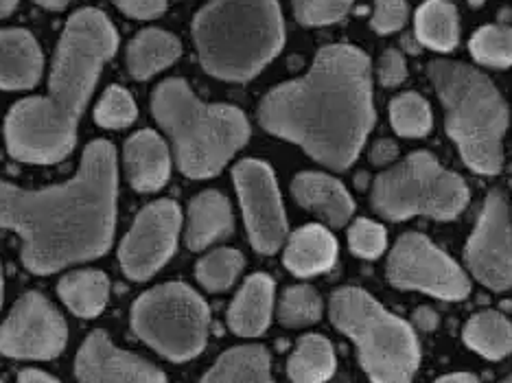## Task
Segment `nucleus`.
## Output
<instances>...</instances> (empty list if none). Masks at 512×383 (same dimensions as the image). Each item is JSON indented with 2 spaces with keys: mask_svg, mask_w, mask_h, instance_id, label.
<instances>
[{
  "mask_svg": "<svg viewBox=\"0 0 512 383\" xmlns=\"http://www.w3.org/2000/svg\"><path fill=\"white\" fill-rule=\"evenodd\" d=\"M348 243H351V250L357 257L377 259L386 250V228L370 222V219H357L351 230H348Z\"/></svg>",
  "mask_w": 512,
  "mask_h": 383,
  "instance_id": "72a5a7b5",
  "label": "nucleus"
},
{
  "mask_svg": "<svg viewBox=\"0 0 512 383\" xmlns=\"http://www.w3.org/2000/svg\"><path fill=\"white\" fill-rule=\"evenodd\" d=\"M331 320L357 346L366 375L377 383L410 381L421 362L416 335L364 289L344 287L331 296Z\"/></svg>",
  "mask_w": 512,
  "mask_h": 383,
  "instance_id": "0eeeda50",
  "label": "nucleus"
},
{
  "mask_svg": "<svg viewBox=\"0 0 512 383\" xmlns=\"http://www.w3.org/2000/svg\"><path fill=\"white\" fill-rule=\"evenodd\" d=\"M125 171L136 191L151 193L165 187L171 173V158L165 141L151 130L134 134L125 143Z\"/></svg>",
  "mask_w": 512,
  "mask_h": 383,
  "instance_id": "dca6fc26",
  "label": "nucleus"
},
{
  "mask_svg": "<svg viewBox=\"0 0 512 383\" xmlns=\"http://www.w3.org/2000/svg\"><path fill=\"white\" fill-rule=\"evenodd\" d=\"M116 217V149L86 147L77 176L44 191L0 182V228L22 237V263L33 274L99 259L112 246Z\"/></svg>",
  "mask_w": 512,
  "mask_h": 383,
  "instance_id": "f257e3e1",
  "label": "nucleus"
},
{
  "mask_svg": "<svg viewBox=\"0 0 512 383\" xmlns=\"http://www.w3.org/2000/svg\"><path fill=\"white\" fill-rule=\"evenodd\" d=\"M289 379L298 383H320L335 373L333 346L322 335H305L287 362Z\"/></svg>",
  "mask_w": 512,
  "mask_h": 383,
  "instance_id": "a878e982",
  "label": "nucleus"
},
{
  "mask_svg": "<svg viewBox=\"0 0 512 383\" xmlns=\"http://www.w3.org/2000/svg\"><path fill=\"white\" fill-rule=\"evenodd\" d=\"M20 381H25V383H55L57 379L49 373H42V370L29 368V370H22Z\"/></svg>",
  "mask_w": 512,
  "mask_h": 383,
  "instance_id": "ea45409f",
  "label": "nucleus"
},
{
  "mask_svg": "<svg viewBox=\"0 0 512 383\" xmlns=\"http://www.w3.org/2000/svg\"><path fill=\"white\" fill-rule=\"evenodd\" d=\"M204 381L232 383V381H272L270 355L263 346H239L219 357V362L208 370Z\"/></svg>",
  "mask_w": 512,
  "mask_h": 383,
  "instance_id": "393cba45",
  "label": "nucleus"
},
{
  "mask_svg": "<svg viewBox=\"0 0 512 383\" xmlns=\"http://www.w3.org/2000/svg\"><path fill=\"white\" fill-rule=\"evenodd\" d=\"M60 298L66 307L81 318H95L108 303L110 281L108 276L97 270H81L62 278Z\"/></svg>",
  "mask_w": 512,
  "mask_h": 383,
  "instance_id": "5701e85b",
  "label": "nucleus"
},
{
  "mask_svg": "<svg viewBox=\"0 0 512 383\" xmlns=\"http://www.w3.org/2000/svg\"><path fill=\"white\" fill-rule=\"evenodd\" d=\"M464 342L486 359H504L512 353V324L497 311H482L464 327Z\"/></svg>",
  "mask_w": 512,
  "mask_h": 383,
  "instance_id": "bb28decb",
  "label": "nucleus"
},
{
  "mask_svg": "<svg viewBox=\"0 0 512 383\" xmlns=\"http://www.w3.org/2000/svg\"><path fill=\"white\" fill-rule=\"evenodd\" d=\"M0 305H3V270H0Z\"/></svg>",
  "mask_w": 512,
  "mask_h": 383,
  "instance_id": "c03bdc74",
  "label": "nucleus"
},
{
  "mask_svg": "<svg viewBox=\"0 0 512 383\" xmlns=\"http://www.w3.org/2000/svg\"><path fill=\"white\" fill-rule=\"evenodd\" d=\"M151 112L176 145L186 178H213L248 143L246 114L232 106H206L184 79H167L151 97Z\"/></svg>",
  "mask_w": 512,
  "mask_h": 383,
  "instance_id": "39448f33",
  "label": "nucleus"
},
{
  "mask_svg": "<svg viewBox=\"0 0 512 383\" xmlns=\"http://www.w3.org/2000/svg\"><path fill=\"white\" fill-rule=\"evenodd\" d=\"M193 36L208 73L248 81L283 49L281 7L276 0H213L195 16Z\"/></svg>",
  "mask_w": 512,
  "mask_h": 383,
  "instance_id": "20e7f679",
  "label": "nucleus"
},
{
  "mask_svg": "<svg viewBox=\"0 0 512 383\" xmlns=\"http://www.w3.org/2000/svg\"><path fill=\"white\" fill-rule=\"evenodd\" d=\"M232 178L254 250L274 254L287 237V217L272 169L261 160H241Z\"/></svg>",
  "mask_w": 512,
  "mask_h": 383,
  "instance_id": "9b49d317",
  "label": "nucleus"
},
{
  "mask_svg": "<svg viewBox=\"0 0 512 383\" xmlns=\"http://www.w3.org/2000/svg\"><path fill=\"white\" fill-rule=\"evenodd\" d=\"M397 156H399V147L394 141H388V138H383V141L375 143V147L370 149L372 165H379V167L392 165V162L397 160Z\"/></svg>",
  "mask_w": 512,
  "mask_h": 383,
  "instance_id": "4c0bfd02",
  "label": "nucleus"
},
{
  "mask_svg": "<svg viewBox=\"0 0 512 383\" xmlns=\"http://www.w3.org/2000/svg\"><path fill=\"white\" fill-rule=\"evenodd\" d=\"M377 75H379V81L386 88H397L401 86L405 77H407V68H405V60L403 55L399 51H386L381 55L379 60V66H377Z\"/></svg>",
  "mask_w": 512,
  "mask_h": 383,
  "instance_id": "c9c22d12",
  "label": "nucleus"
},
{
  "mask_svg": "<svg viewBox=\"0 0 512 383\" xmlns=\"http://www.w3.org/2000/svg\"><path fill=\"white\" fill-rule=\"evenodd\" d=\"M116 44L112 22L101 11L81 9L68 20L55 55L49 97L20 101L7 116L5 138L11 156L49 165L71 154L79 116Z\"/></svg>",
  "mask_w": 512,
  "mask_h": 383,
  "instance_id": "7ed1b4c3",
  "label": "nucleus"
},
{
  "mask_svg": "<svg viewBox=\"0 0 512 383\" xmlns=\"http://www.w3.org/2000/svg\"><path fill=\"white\" fill-rule=\"evenodd\" d=\"M259 121L322 165L348 169L375 125L368 57L355 46H327L305 77L274 88L261 101Z\"/></svg>",
  "mask_w": 512,
  "mask_h": 383,
  "instance_id": "f03ea898",
  "label": "nucleus"
},
{
  "mask_svg": "<svg viewBox=\"0 0 512 383\" xmlns=\"http://www.w3.org/2000/svg\"><path fill=\"white\" fill-rule=\"evenodd\" d=\"M427 73L445 103L447 134L464 162L482 176H497L504 165L508 106L493 81L467 64L449 60H434Z\"/></svg>",
  "mask_w": 512,
  "mask_h": 383,
  "instance_id": "423d86ee",
  "label": "nucleus"
},
{
  "mask_svg": "<svg viewBox=\"0 0 512 383\" xmlns=\"http://www.w3.org/2000/svg\"><path fill=\"white\" fill-rule=\"evenodd\" d=\"M211 313L184 283H167L136 300L132 329L145 344L171 362H186L204 351Z\"/></svg>",
  "mask_w": 512,
  "mask_h": 383,
  "instance_id": "1a4fd4ad",
  "label": "nucleus"
},
{
  "mask_svg": "<svg viewBox=\"0 0 512 383\" xmlns=\"http://www.w3.org/2000/svg\"><path fill=\"white\" fill-rule=\"evenodd\" d=\"M292 193L302 208L320 215L333 228L344 226L355 211L344 184L324 173H300L292 182Z\"/></svg>",
  "mask_w": 512,
  "mask_h": 383,
  "instance_id": "f3484780",
  "label": "nucleus"
},
{
  "mask_svg": "<svg viewBox=\"0 0 512 383\" xmlns=\"http://www.w3.org/2000/svg\"><path fill=\"white\" fill-rule=\"evenodd\" d=\"M471 55L477 62L493 68L512 66V29L482 27L471 38Z\"/></svg>",
  "mask_w": 512,
  "mask_h": 383,
  "instance_id": "7c9ffc66",
  "label": "nucleus"
},
{
  "mask_svg": "<svg viewBox=\"0 0 512 383\" xmlns=\"http://www.w3.org/2000/svg\"><path fill=\"white\" fill-rule=\"evenodd\" d=\"M388 278L399 289H418L442 300H462L471 283L460 265L418 232H407L388 259Z\"/></svg>",
  "mask_w": 512,
  "mask_h": 383,
  "instance_id": "9d476101",
  "label": "nucleus"
},
{
  "mask_svg": "<svg viewBox=\"0 0 512 383\" xmlns=\"http://www.w3.org/2000/svg\"><path fill=\"white\" fill-rule=\"evenodd\" d=\"M180 226L182 213L176 202L158 200L143 208L121 243L119 259L125 274L134 281L154 276L176 252Z\"/></svg>",
  "mask_w": 512,
  "mask_h": 383,
  "instance_id": "ddd939ff",
  "label": "nucleus"
},
{
  "mask_svg": "<svg viewBox=\"0 0 512 383\" xmlns=\"http://www.w3.org/2000/svg\"><path fill=\"white\" fill-rule=\"evenodd\" d=\"M506 381H510V383H512V375H510V377H508V379H506Z\"/></svg>",
  "mask_w": 512,
  "mask_h": 383,
  "instance_id": "a18cd8bd",
  "label": "nucleus"
},
{
  "mask_svg": "<svg viewBox=\"0 0 512 383\" xmlns=\"http://www.w3.org/2000/svg\"><path fill=\"white\" fill-rule=\"evenodd\" d=\"M42 7L46 9H64L68 5V0H36Z\"/></svg>",
  "mask_w": 512,
  "mask_h": 383,
  "instance_id": "37998d69",
  "label": "nucleus"
},
{
  "mask_svg": "<svg viewBox=\"0 0 512 383\" xmlns=\"http://www.w3.org/2000/svg\"><path fill=\"white\" fill-rule=\"evenodd\" d=\"M274 281L267 274H254L243 283L241 292L228 309L230 329L243 338L261 335L272 320Z\"/></svg>",
  "mask_w": 512,
  "mask_h": 383,
  "instance_id": "6ab92c4d",
  "label": "nucleus"
},
{
  "mask_svg": "<svg viewBox=\"0 0 512 383\" xmlns=\"http://www.w3.org/2000/svg\"><path fill=\"white\" fill-rule=\"evenodd\" d=\"M64 318L42 294H25L0 327V353L16 359H55L64 351Z\"/></svg>",
  "mask_w": 512,
  "mask_h": 383,
  "instance_id": "f8f14e48",
  "label": "nucleus"
},
{
  "mask_svg": "<svg viewBox=\"0 0 512 383\" xmlns=\"http://www.w3.org/2000/svg\"><path fill=\"white\" fill-rule=\"evenodd\" d=\"M322 316V300L318 292L309 285H294L285 289L278 305V320L283 327L300 329L318 322Z\"/></svg>",
  "mask_w": 512,
  "mask_h": 383,
  "instance_id": "c85d7f7f",
  "label": "nucleus"
},
{
  "mask_svg": "<svg viewBox=\"0 0 512 383\" xmlns=\"http://www.w3.org/2000/svg\"><path fill=\"white\" fill-rule=\"evenodd\" d=\"M464 257L471 274L488 289L504 292L512 287L510 208L502 193L495 191L486 197Z\"/></svg>",
  "mask_w": 512,
  "mask_h": 383,
  "instance_id": "4468645a",
  "label": "nucleus"
},
{
  "mask_svg": "<svg viewBox=\"0 0 512 383\" xmlns=\"http://www.w3.org/2000/svg\"><path fill=\"white\" fill-rule=\"evenodd\" d=\"M230 202L217 191H204L189 206V226H186V246L191 250H204L211 243L232 235Z\"/></svg>",
  "mask_w": 512,
  "mask_h": 383,
  "instance_id": "412c9836",
  "label": "nucleus"
},
{
  "mask_svg": "<svg viewBox=\"0 0 512 383\" xmlns=\"http://www.w3.org/2000/svg\"><path fill=\"white\" fill-rule=\"evenodd\" d=\"M390 119L394 130L407 138H421L432 132V110L416 92H403L390 103Z\"/></svg>",
  "mask_w": 512,
  "mask_h": 383,
  "instance_id": "cd10ccee",
  "label": "nucleus"
},
{
  "mask_svg": "<svg viewBox=\"0 0 512 383\" xmlns=\"http://www.w3.org/2000/svg\"><path fill=\"white\" fill-rule=\"evenodd\" d=\"M355 0H294L296 18L307 27L333 25L342 20Z\"/></svg>",
  "mask_w": 512,
  "mask_h": 383,
  "instance_id": "473e14b6",
  "label": "nucleus"
},
{
  "mask_svg": "<svg viewBox=\"0 0 512 383\" xmlns=\"http://www.w3.org/2000/svg\"><path fill=\"white\" fill-rule=\"evenodd\" d=\"M114 3L119 5V9L125 11L127 16L138 20L160 16L162 11L167 9V0H114Z\"/></svg>",
  "mask_w": 512,
  "mask_h": 383,
  "instance_id": "e433bc0d",
  "label": "nucleus"
},
{
  "mask_svg": "<svg viewBox=\"0 0 512 383\" xmlns=\"http://www.w3.org/2000/svg\"><path fill=\"white\" fill-rule=\"evenodd\" d=\"M77 377L79 381L90 383H162L167 377L162 375L154 364L147 359L136 357L132 353H125L116 348L110 338L103 331H95L81 346L77 355Z\"/></svg>",
  "mask_w": 512,
  "mask_h": 383,
  "instance_id": "2eb2a0df",
  "label": "nucleus"
},
{
  "mask_svg": "<svg viewBox=\"0 0 512 383\" xmlns=\"http://www.w3.org/2000/svg\"><path fill=\"white\" fill-rule=\"evenodd\" d=\"M337 259V241L327 228L322 226H305L296 230L285 248V265L287 270L309 278L322 272H329Z\"/></svg>",
  "mask_w": 512,
  "mask_h": 383,
  "instance_id": "aec40b11",
  "label": "nucleus"
},
{
  "mask_svg": "<svg viewBox=\"0 0 512 383\" xmlns=\"http://www.w3.org/2000/svg\"><path fill=\"white\" fill-rule=\"evenodd\" d=\"M372 206L390 219L403 222L425 215L440 222L456 219L469 204V187L458 173L440 167L429 152H416L372 184Z\"/></svg>",
  "mask_w": 512,
  "mask_h": 383,
  "instance_id": "6e6552de",
  "label": "nucleus"
},
{
  "mask_svg": "<svg viewBox=\"0 0 512 383\" xmlns=\"http://www.w3.org/2000/svg\"><path fill=\"white\" fill-rule=\"evenodd\" d=\"M42 75V51L29 31L0 29V88L25 90Z\"/></svg>",
  "mask_w": 512,
  "mask_h": 383,
  "instance_id": "a211bd4d",
  "label": "nucleus"
},
{
  "mask_svg": "<svg viewBox=\"0 0 512 383\" xmlns=\"http://www.w3.org/2000/svg\"><path fill=\"white\" fill-rule=\"evenodd\" d=\"M180 53L182 46L178 38H173L167 31L147 29L127 46V68H130L132 77L149 79L176 62Z\"/></svg>",
  "mask_w": 512,
  "mask_h": 383,
  "instance_id": "4be33fe9",
  "label": "nucleus"
},
{
  "mask_svg": "<svg viewBox=\"0 0 512 383\" xmlns=\"http://www.w3.org/2000/svg\"><path fill=\"white\" fill-rule=\"evenodd\" d=\"M16 5H18V0H0V18L9 16L11 11L16 9Z\"/></svg>",
  "mask_w": 512,
  "mask_h": 383,
  "instance_id": "79ce46f5",
  "label": "nucleus"
},
{
  "mask_svg": "<svg viewBox=\"0 0 512 383\" xmlns=\"http://www.w3.org/2000/svg\"><path fill=\"white\" fill-rule=\"evenodd\" d=\"M243 270V254L230 248H219L197 263V281L208 292H226Z\"/></svg>",
  "mask_w": 512,
  "mask_h": 383,
  "instance_id": "c756f323",
  "label": "nucleus"
},
{
  "mask_svg": "<svg viewBox=\"0 0 512 383\" xmlns=\"http://www.w3.org/2000/svg\"><path fill=\"white\" fill-rule=\"evenodd\" d=\"M414 324L425 333H432L438 327V313L432 307H421L414 313Z\"/></svg>",
  "mask_w": 512,
  "mask_h": 383,
  "instance_id": "58836bf2",
  "label": "nucleus"
},
{
  "mask_svg": "<svg viewBox=\"0 0 512 383\" xmlns=\"http://www.w3.org/2000/svg\"><path fill=\"white\" fill-rule=\"evenodd\" d=\"M407 20L405 0H377L375 16H372V29L377 33L399 31Z\"/></svg>",
  "mask_w": 512,
  "mask_h": 383,
  "instance_id": "f704fd0d",
  "label": "nucleus"
},
{
  "mask_svg": "<svg viewBox=\"0 0 512 383\" xmlns=\"http://www.w3.org/2000/svg\"><path fill=\"white\" fill-rule=\"evenodd\" d=\"M458 11L449 0H427L416 11V38L434 51H453L458 44Z\"/></svg>",
  "mask_w": 512,
  "mask_h": 383,
  "instance_id": "b1692460",
  "label": "nucleus"
},
{
  "mask_svg": "<svg viewBox=\"0 0 512 383\" xmlns=\"http://www.w3.org/2000/svg\"><path fill=\"white\" fill-rule=\"evenodd\" d=\"M95 119L101 127H110V130L132 125L136 119V103L130 92L119 86H110L106 90V95L99 101Z\"/></svg>",
  "mask_w": 512,
  "mask_h": 383,
  "instance_id": "2f4dec72",
  "label": "nucleus"
},
{
  "mask_svg": "<svg viewBox=\"0 0 512 383\" xmlns=\"http://www.w3.org/2000/svg\"><path fill=\"white\" fill-rule=\"evenodd\" d=\"M438 381L440 383H475L477 377L469 373H453V375H442Z\"/></svg>",
  "mask_w": 512,
  "mask_h": 383,
  "instance_id": "a19ab883",
  "label": "nucleus"
}]
</instances>
